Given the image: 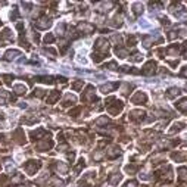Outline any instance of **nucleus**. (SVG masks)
Segmentation results:
<instances>
[{"label":"nucleus","instance_id":"f257e3e1","mask_svg":"<svg viewBox=\"0 0 187 187\" xmlns=\"http://www.w3.org/2000/svg\"><path fill=\"white\" fill-rule=\"evenodd\" d=\"M94 49H96L97 53L106 55L108 50H109V43H108L105 39H97V40H96V44H94Z\"/></svg>","mask_w":187,"mask_h":187},{"label":"nucleus","instance_id":"f03ea898","mask_svg":"<svg viewBox=\"0 0 187 187\" xmlns=\"http://www.w3.org/2000/svg\"><path fill=\"white\" fill-rule=\"evenodd\" d=\"M41 167V162L40 161H28L27 164H25V169L28 174H35L37 171H39V168Z\"/></svg>","mask_w":187,"mask_h":187},{"label":"nucleus","instance_id":"7ed1b4c3","mask_svg":"<svg viewBox=\"0 0 187 187\" xmlns=\"http://www.w3.org/2000/svg\"><path fill=\"white\" fill-rule=\"evenodd\" d=\"M131 102L134 105H144L147 102V96L143 93V91H137L133 97H131Z\"/></svg>","mask_w":187,"mask_h":187},{"label":"nucleus","instance_id":"20e7f679","mask_svg":"<svg viewBox=\"0 0 187 187\" xmlns=\"http://www.w3.org/2000/svg\"><path fill=\"white\" fill-rule=\"evenodd\" d=\"M156 71V62H153V60H149L147 64L143 66V69H142V74L143 75H152V74Z\"/></svg>","mask_w":187,"mask_h":187},{"label":"nucleus","instance_id":"39448f33","mask_svg":"<svg viewBox=\"0 0 187 187\" xmlns=\"http://www.w3.org/2000/svg\"><path fill=\"white\" fill-rule=\"evenodd\" d=\"M122 108H124V103L119 102V100H115V105H109V106H108V110H109L110 115H118L119 112L122 110Z\"/></svg>","mask_w":187,"mask_h":187},{"label":"nucleus","instance_id":"423d86ee","mask_svg":"<svg viewBox=\"0 0 187 187\" xmlns=\"http://www.w3.org/2000/svg\"><path fill=\"white\" fill-rule=\"evenodd\" d=\"M50 25H52V22H50V19H49V18H40V19L35 21V27L37 28H41V30H47Z\"/></svg>","mask_w":187,"mask_h":187},{"label":"nucleus","instance_id":"0eeeda50","mask_svg":"<svg viewBox=\"0 0 187 187\" xmlns=\"http://www.w3.org/2000/svg\"><path fill=\"white\" fill-rule=\"evenodd\" d=\"M119 155H121V149L118 146H112V147H109L108 150H106V156L109 159H114V158H117Z\"/></svg>","mask_w":187,"mask_h":187},{"label":"nucleus","instance_id":"6e6552de","mask_svg":"<svg viewBox=\"0 0 187 187\" xmlns=\"http://www.w3.org/2000/svg\"><path fill=\"white\" fill-rule=\"evenodd\" d=\"M14 139H15V142L19 143V144H24V143H25V134H24L22 128H18V130L14 133Z\"/></svg>","mask_w":187,"mask_h":187},{"label":"nucleus","instance_id":"1a4fd4ad","mask_svg":"<svg viewBox=\"0 0 187 187\" xmlns=\"http://www.w3.org/2000/svg\"><path fill=\"white\" fill-rule=\"evenodd\" d=\"M144 112L143 110H131L130 112V119L131 121H142L144 118Z\"/></svg>","mask_w":187,"mask_h":187},{"label":"nucleus","instance_id":"9d476101","mask_svg":"<svg viewBox=\"0 0 187 187\" xmlns=\"http://www.w3.org/2000/svg\"><path fill=\"white\" fill-rule=\"evenodd\" d=\"M78 30H81V31L85 33V34H90V33H93L94 27L91 25L90 22H81L80 25H78Z\"/></svg>","mask_w":187,"mask_h":187},{"label":"nucleus","instance_id":"9b49d317","mask_svg":"<svg viewBox=\"0 0 187 187\" xmlns=\"http://www.w3.org/2000/svg\"><path fill=\"white\" fill-rule=\"evenodd\" d=\"M52 146H53L52 140H43L40 143H37V149H39V150H47V149H50Z\"/></svg>","mask_w":187,"mask_h":187},{"label":"nucleus","instance_id":"f8f14e48","mask_svg":"<svg viewBox=\"0 0 187 187\" xmlns=\"http://www.w3.org/2000/svg\"><path fill=\"white\" fill-rule=\"evenodd\" d=\"M117 83H109V84H105V85H102L100 87V91L102 93H105V94H108V93H110L112 90H115L117 89Z\"/></svg>","mask_w":187,"mask_h":187},{"label":"nucleus","instance_id":"ddd939ff","mask_svg":"<svg viewBox=\"0 0 187 187\" xmlns=\"http://www.w3.org/2000/svg\"><path fill=\"white\" fill-rule=\"evenodd\" d=\"M44 134H46V130H43V128H39L37 131H33V133H31V137H33V140L35 142V140H41Z\"/></svg>","mask_w":187,"mask_h":187},{"label":"nucleus","instance_id":"4468645a","mask_svg":"<svg viewBox=\"0 0 187 187\" xmlns=\"http://www.w3.org/2000/svg\"><path fill=\"white\" fill-rule=\"evenodd\" d=\"M175 108H177L178 110L184 112V114H187V97H186V99H181L180 102H177V103H175Z\"/></svg>","mask_w":187,"mask_h":187},{"label":"nucleus","instance_id":"2eb2a0df","mask_svg":"<svg viewBox=\"0 0 187 187\" xmlns=\"http://www.w3.org/2000/svg\"><path fill=\"white\" fill-rule=\"evenodd\" d=\"M180 94H181V89H178V87H172V89H169L167 91V96L169 99H174L175 96H180Z\"/></svg>","mask_w":187,"mask_h":187},{"label":"nucleus","instance_id":"dca6fc26","mask_svg":"<svg viewBox=\"0 0 187 187\" xmlns=\"http://www.w3.org/2000/svg\"><path fill=\"white\" fill-rule=\"evenodd\" d=\"M169 56H175L178 52H180V46L178 44H172V46H169L168 49H167V50H165Z\"/></svg>","mask_w":187,"mask_h":187},{"label":"nucleus","instance_id":"f3484780","mask_svg":"<svg viewBox=\"0 0 187 187\" xmlns=\"http://www.w3.org/2000/svg\"><path fill=\"white\" fill-rule=\"evenodd\" d=\"M184 128V124L183 122H175V124H172V128H169V133L174 134V133H178Z\"/></svg>","mask_w":187,"mask_h":187},{"label":"nucleus","instance_id":"a211bd4d","mask_svg":"<svg viewBox=\"0 0 187 187\" xmlns=\"http://www.w3.org/2000/svg\"><path fill=\"white\" fill-rule=\"evenodd\" d=\"M121 178H122L121 174H114V175L109 178V184H110V186H117V184L121 181Z\"/></svg>","mask_w":187,"mask_h":187},{"label":"nucleus","instance_id":"6ab92c4d","mask_svg":"<svg viewBox=\"0 0 187 187\" xmlns=\"http://www.w3.org/2000/svg\"><path fill=\"white\" fill-rule=\"evenodd\" d=\"M18 55H19L18 50H7V52L5 53V59H6V60H12V59H15Z\"/></svg>","mask_w":187,"mask_h":187},{"label":"nucleus","instance_id":"aec40b11","mask_svg":"<svg viewBox=\"0 0 187 187\" xmlns=\"http://www.w3.org/2000/svg\"><path fill=\"white\" fill-rule=\"evenodd\" d=\"M59 96H60V93H59V91H56V90H55V91H52V94L47 97V103H55V102L58 100V99H59Z\"/></svg>","mask_w":187,"mask_h":187},{"label":"nucleus","instance_id":"412c9836","mask_svg":"<svg viewBox=\"0 0 187 187\" xmlns=\"http://www.w3.org/2000/svg\"><path fill=\"white\" fill-rule=\"evenodd\" d=\"M35 81H39V83H44V84H53L55 80L52 77H37Z\"/></svg>","mask_w":187,"mask_h":187},{"label":"nucleus","instance_id":"4be33fe9","mask_svg":"<svg viewBox=\"0 0 187 187\" xmlns=\"http://www.w3.org/2000/svg\"><path fill=\"white\" fill-rule=\"evenodd\" d=\"M186 156H187V155H184V153H178V152H172V153H171V158H172L174 161H178V162L184 161Z\"/></svg>","mask_w":187,"mask_h":187},{"label":"nucleus","instance_id":"5701e85b","mask_svg":"<svg viewBox=\"0 0 187 187\" xmlns=\"http://www.w3.org/2000/svg\"><path fill=\"white\" fill-rule=\"evenodd\" d=\"M178 178H180L181 181H186V180H187V168H186V167H181V168L178 169Z\"/></svg>","mask_w":187,"mask_h":187},{"label":"nucleus","instance_id":"b1692460","mask_svg":"<svg viewBox=\"0 0 187 187\" xmlns=\"http://www.w3.org/2000/svg\"><path fill=\"white\" fill-rule=\"evenodd\" d=\"M133 12H134L136 15L143 14V5H142V3H134V5H133Z\"/></svg>","mask_w":187,"mask_h":187},{"label":"nucleus","instance_id":"393cba45","mask_svg":"<svg viewBox=\"0 0 187 187\" xmlns=\"http://www.w3.org/2000/svg\"><path fill=\"white\" fill-rule=\"evenodd\" d=\"M115 53H117L119 58H127V56H128L127 50H125V49H122V47H117V49H115Z\"/></svg>","mask_w":187,"mask_h":187},{"label":"nucleus","instance_id":"a878e982","mask_svg":"<svg viewBox=\"0 0 187 187\" xmlns=\"http://www.w3.org/2000/svg\"><path fill=\"white\" fill-rule=\"evenodd\" d=\"M105 56H106V55H102V53H97V52H96V53H93V55H91V59H93L94 62H97V64H99V62H102V60L105 59Z\"/></svg>","mask_w":187,"mask_h":187},{"label":"nucleus","instance_id":"bb28decb","mask_svg":"<svg viewBox=\"0 0 187 187\" xmlns=\"http://www.w3.org/2000/svg\"><path fill=\"white\" fill-rule=\"evenodd\" d=\"M74 103H75V97L68 96L65 100H64V103H62V105H64V106H69V105H74Z\"/></svg>","mask_w":187,"mask_h":187},{"label":"nucleus","instance_id":"cd10ccee","mask_svg":"<svg viewBox=\"0 0 187 187\" xmlns=\"http://www.w3.org/2000/svg\"><path fill=\"white\" fill-rule=\"evenodd\" d=\"M84 167H85V161H84V159L81 158V159L78 161V165L75 167V172H80V171H81V169H83Z\"/></svg>","mask_w":187,"mask_h":187},{"label":"nucleus","instance_id":"c85d7f7f","mask_svg":"<svg viewBox=\"0 0 187 187\" xmlns=\"http://www.w3.org/2000/svg\"><path fill=\"white\" fill-rule=\"evenodd\" d=\"M83 85H84L83 80H78V81H75V83H72V89H74V90H80Z\"/></svg>","mask_w":187,"mask_h":187},{"label":"nucleus","instance_id":"c756f323","mask_svg":"<svg viewBox=\"0 0 187 187\" xmlns=\"http://www.w3.org/2000/svg\"><path fill=\"white\" fill-rule=\"evenodd\" d=\"M14 90H15L16 94H24V93H25V87H24V85H16Z\"/></svg>","mask_w":187,"mask_h":187},{"label":"nucleus","instance_id":"7c9ffc66","mask_svg":"<svg viewBox=\"0 0 187 187\" xmlns=\"http://www.w3.org/2000/svg\"><path fill=\"white\" fill-rule=\"evenodd\" d=\"M112 24H114L115 27H121L122 25V21H121V16H115L114 21H112Z\"/></svg>","mask_w":187,"mask_h":187},{"label":"nucleus","instance_id":"2f4dec72","mask_svg":"<svg viewBox=\"0 0 187 187\" xmlns=\"http://www.w3.org/2000/svg\"><path fill=\"white\" fill-rule=\"evenodd\" d=\"M125 171H127L128 174H134V172L137 171V167H134V165H127V167H125Z\"/></svg>","mask_w":187,"mask_h":187},{"label":"nucleus","instance_id":"473e14b6","mask_svg":"<svg viewBox=\"0 0 187 187\" xmlns=\"http://www.w3.org/2000/svg\"><path fill=\"white\" fill-rule=\"evenodd\" d=\"M53 40H55V35H53V34H47V35L44 37V41H46V43H53Z\"/></svg>","mask_w":187,"mask_h":187},{"label":"nucleus","instance_id":"72a5a7b5","mask_svg":"<svg viewBox=\"0 0 187 187\" xmlns=\"http://www.w3.org/2000/svg\"><path fill=\"white\" fill-rule=\"evenodd\" d=\"M80 112H81V108H75V109L69 110V115H72V117H78Z\"/></svg>","mask_w":187,"mask_h":187},{"label":"nucleus","instance_id":"f704fd0d","mask_svg":"<svg viewBox=\"0 0 187 187\" xmlns=\"http://www.w3.org/2000/svg\"><path fill=\"white\" fill-rule=\"evenodd\" d=\"M35 96H37V97H43V96H44V91L40 90V89H37V90L33 93V97H35Z\"/></svg>","mask_w":187,"mask_h":187},{"label":"nucleus","instance_id":"c9c22d12","mask_svg":"<svg viewBox=\"0 0 187 187\" xmlns=\"http://www.w3.org/2000/svg\"><path fill=\"white\" fill-rule=\"evenodd\" d=\"M130 59H131L133 62H139V60H142V56H140V53H134Z\"/></svg>","mask_w":187,"mask_h":187},{"label":"nucleus","instance_id":"e433bc0d","mask_svg":"<svg viewBox=\"0 0 187 187\" xmlns=\"http://www.w3.org/2000/svg\"><path fill=\"white\" fill-rule=\"evenodd\" d=\"M3 80L6 84H12V80H14V77L12 75H3Z\"/></svg>","mask_w":187,"mask_h":187},{"label":"nucleus","instance_id":"4c0bfd02","mask_svg":"<svg viewBox=\"0 0 187 187\" xmlns=\"http://www.w3.org/2000/svg\"><path fill=\"white\" fill-rule=\"evenodd\" d=\"M124 187H137V181H134V180H131V181H127Z\"/></svg>","mask_w":187,"mask_h":187},{"label":"nucleus","instance_id":"58836bf2","mask_svg":"<svg viewBox=\"0 0 187 187\" xmlns=\"http://www.w3.org/2000/svg\"><path fill=\"white\" fill-rule=\"evenodd\" d=\"M56 31H58V34H60V35H62V34H64V31H65V25H64V24H60V25L58 27V30H56Z\"/></svg>","mask_w":187,"mask_h":187},{"label":"nucleus","instance_id":"ea45409f","mask_svg":"<svg viewBox=\"0 0 187 187\" xmlns=\"http://www.w3.org/2000/svg\"><path fill=\"white\" fill-rule=\"evenodd\" d=\"M105 68H109V69H117L118 66H117V64H115V62H109V64H108Z\"/></svg>","mask_w":187,"mask_h":187},{"label":"nucleus","instance_id":"a19ab883","mask_svg":"<svg viewBox=\"0 0 187 187\" xmlns=\"http://www.w3.org/2000/svg\"><path fill=\"white\" fill-rule=\"evenodd\" d=\"M106 122H108V118H106V117H102V118L97 119V124H99V125H100V124H106Z\"/></svg>","mask_w":187,"mask_h":187},{"label":"nucleus","instance_id":"79ce46f5","mask_svg":"<svg viewBox=\"0 0 187 187\" xmlns=\"http://www.w3.org/2000/svg\"><path fill=\"white\" fill-rule=\"evenodd\" d=\"M128 44H130V46H134V44H136V39H134L133 35L128 37Z\"/></svg>","mask_w":187,"mask_h":187},{"label":"nucleus","instance_id":"37998d69","mask_svg":"<svg viewBox=\"0 0 187 187\" xmlns=\"http://www.w3.org/2000/svg\"><path fill=\"white\" fill-rule=\"evenodd\" d=\"M112 41H115V43H121V37H119V35H114V37H112Z\"/></svg>","mask_w":187,"mask_h":187},{"label":"nucleus","instance_id":"c03bdc74","mask_svg":"<svg viewBox=\"0 0 187 187\" xmlns=\"http://www.w3.org/2000/svg\"><path fill=\"white\" fill-rule=\"evenodd\" d=\"M162 24H164V25H169V21L167 18H162Z\"/></svg>","mask_w":187,"mask_h":187},{"label":"nucleus","instance_id":"a18cd8bd","mask_svg":"<svg viewBox=\"0 0 187 187\" xmlns=\"http://www.w3.org/2000/svg\"><path fill=\"white\" fill-rule=\"evenodd\" d=\"M6 178H7L6 175H2V177H0V184H3V183L6 181Z\"/></svg>","mask_w":187,"mask_h":187},{"label":"nucleus","instance_id":"49530a36","mask_svg":"<svg viewBox=\"0 0 187 187\" xmlns=\"http://www.w3.org/2000/svg\"><path fill=\"white\" fill-rule=\"evenodd\" d=\"M181 74H183V75H187V66H186V68L181 71Z\"/></svg>","mask_w":187,"mask_h":187},{"label":"nucleus","instance_id":"de8ad7c7","mask_svg":"<svg viewBox=\"0 0 187 187\" xmlns=\"http://www.w3.org/2000/svg\"><path fill=\"white\" fill-rule=\"evenodd\" d=\"M19 187H31V186H30V184H21Z\"/></svg>","mask_w":187,"mask_h":187},{"label":"nucleus","instance_id":"09e8293b","mask_svg":"<svg viewBox=\"0 0 187 187\" xmlns=\"http://www.w3.org/2000/svg\"><path fill=\"white\" fill-rule=\"evenodd\" d=\"M3 103H5V100H3L2 97H0V105H3Z\"/></svg>","mask_w":187,"mask_h":187},{"label":"nucleus","instance_id":"8fccbe9b","mask_svg":"<svg viewBox=\"0 0 187 187\" xmlns=\"http://www.w3.org/2000/svg\"><path fill=\"white\" fill-rule=\"evenodd\" d=\"M3 118V114H2V112H0V119H2Z\"/></svg>","mask_w":187,"mask_h":187},{"label":"nucleus","instance_id":"3c124183","mask_svg":"<svg viewBox=\"0 0 187 187\" xmlns=\"http://www.w3.org/2000/svg\"><path fill=\"white\" fill-rule=\"evenodd\" d=\"M184 58H186V59H187V53H186V56H184Z\"/></svg>","mask_w":187,"mask_h":187}]
</instances>
